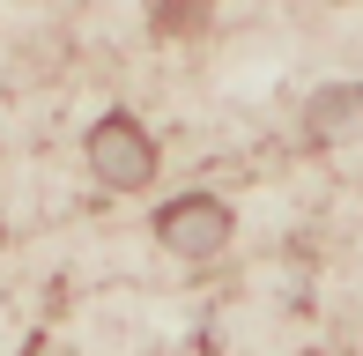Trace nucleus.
I'll return each instance as SVG.
<instances>
[{
  "instance_id": "nucleus-1",
  "label": "nucleus",
  "mask_w": 363,
  "mask_h": 356,
  "mask_svg": "<svg viewBox=\"0 0 363 356\" xmlns=\"http://www.w3.org/2000/svg\"><path fill=\"white\" fill-rule=\"evenodd\" d=\"M89 164H96V178H111V186H148V178H156V141H148L126 111H111L89 134Z\"/></svg>"
},
{
  "instance_id": "nucleus-2",
  "label": "nucleus",
  "mask_w": 363,
  "mask_h": 356,
  "mask_svg": "<svg viewBox=\"0 0 363 356\" xmlns=\"http://www.w3.org/2000/svg\"><path fill=\"white\" fill-rule=\"evenodd\" d=\"M156 230H163V245H171V252H216L223 230H230V216H223L216 201H178V208H163V216H156Z\"/></svg>"
}]
</instances>
